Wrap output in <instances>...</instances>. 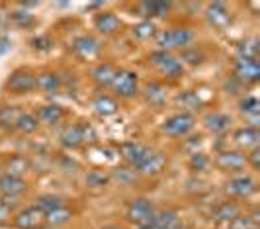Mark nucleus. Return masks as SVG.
Masks as SVG:
<instances>
[{
  "mask_svg": "<svg viewBox=\"0 0 260 229\" xmlns=\"http://www.w3.org/2000/svg\"><path fill=\"white\" fill-rule=\"evenodd\" d=\"M194 32L188 27H174V30H167L156 38V45L158 51H176V49H188L194 43Z\"/></svg>",
  "mask_w": 260,
  "mask_h": 229,
  "instance_id": "nucleus-1",
  "label": "nucleus"
},
{
  "mask_svg": "<svg viewBox=\"0 0 260 229\" xmlns=\"http://www.w3.org/2000/svg\"><path fill=\"white\" fill-rule=\"evenodd\" d=\"M151 63L155 65V69L167 78H180L184 75V65L178 57H174L172 53L167 51H155L151 53Z\"/></svg>",
  "mask_w": 260,
  "mask_h": 229,
  "instance_id": "nucleus-2",
  "label": "nucleus"
},
{
  "mask_svg": "<svg viewBox=\"0 0 260 229\" xmlns=\"http://www.w3.org/2000/svg\"><path fill=\"white\" fill-rule=\"evenodd\" d=\"M4 87L12 94H29V92L38 90V76L27 69H18V71L10 73Z\"/></svg>",
  "mask_w": 260,
  "mask_h": 229,
  "instance_id": "nucleus-3",
  "label": "nucleus"
},
{
  "mask_svg": "<svg viewBox=\"0 0 260 229\" xmlns=\"http://www.w3.org/2000/svg\"><path fill=\"white\" fill-rule=\"evenodd\" d=\"M196 126V118L190 112H180V114H174L165 120L162 124V131L170 135V137H184L188 135Z\"/></svg>",
  "mask_w": 260,
  "mask_h": 229,
  "instance_id": "nucleus-4",
  "label": "nucleus"
},
{
  "mask_svg": "<svg viewBox=\"0 0 260 229\" xmlns=\"http://www.w3.org/2000/svg\"><path fill=\"white\" fill-rule=\"evenodd\" d=\"M155 214H156L155 204L151 202V200H147V198H137V200H133L127 206V214L125 216L137 227H143V225H147L155 217Z\"/></svg>",
  "mask_w": 260,
  "mask_h": 229,
  "instance_id": "nucleus-5",
  "label": "nucleus"
},
{
  "mask_svg": "<svg viewBox=\"0 0 260 229\" xmlns=\"http://www.w3.org/2000/svg\"><path fill=\"white\" fill-rule=\"evenodd\" d=\"M112 89H114V92L119 98H133L139 92V76H137L135 71L119 69Z\"/></svg>",
  "mask_w": 260,
  "mask_h": 229,
  "instance_id": "nucleus-6",
  "label": "nucleus"
},
{
  "mask_svg": "<svg viewBox=\"0 0 260 229\" xmlns=\"http://www.w3.org/2000/svg\"><path fill=\"white\" fill-rule=\"evenodd\" d=\"M256 180L252 177H247V175H241V177L231 178L227 184H225V192L231 196V198H237V200H247L250 198L254 192H256Z\"/></svg>",
  "mask_w": 260,
  "mask_h": 229,
  "instance_id": "nucleus-7",
  "label": "nucleus"
},
{
  "mask_svg": "<svg viewBox=\"0 0 260 229\" xmlns=\"http://www.w3.org/2000/svg\"><path fill=\"white\" fill-rule=\"evenodd\" d=\"M119 153L121 157L125 159V163L131 166V168H139L145 161L151 157V149L143 145V143H137V141H129V143H123L119 147Z\"/></svg>",
  "mask_w": 260,
  "mask_h": 229,
  "instance_id": "nucleus-8",
  "label": "nucleus"
},
{
  "mask_svg": "<svg viewBox=\"0 0 260 229\" xmlns=\"http://www.w3.org/2000/svg\"><path fill=\"white\" fill-rule=\"evenodd\" d=\"M233 73H235V78H237L239 82H245V84H254V82H258V78H260L258 61L239 57V59L235 61Z\"/></svg>",
  "mask_w": 260,
  "mask_h": 229,
  "instance_id": "nucleus-9",
  "label": "nucleus"
},
{
  "mask_svg": "<svg viewBox=\"0 0 260 229\" xmlns=\"http://www.w3.org/2000/svg\"><path fill=\"white\" fill-rule=\"evenodd\" d=\"M247 165V155H243L241 151H225L215 157V166L225 173H239Z\"/></svg>",
  "mask_w": 260,
  "mask_h": 229,
  "instance_id": "nucleus-10",
  "label": "nucleus"
},
{
  "mask_svg": "<svg viewBox=\"0 0 260 229\" xmlns=\"http://www.w3.org/2000/svg\"><path fill=\"white\" fill-rule=\"evenodd\" d=\"M206 18H208V24L215 30H227L231 25V12L227 10V6L223 2H213L209 4L208 10H206Z\"/></svg>",
  "mask_w": 260,
  "mask_h": 229,
  "instance_id": "nucleus-11",
  "label": "nucleus"
},
{
  "mask_svg": "<svg viewBox=\"0 0 260 229\" xmlns=\"http://www.w3.org/2000/svg\"><path fill=\"white\" fill-rule=\"evenodd\" d=\"M73 51L80 59H94V57L100 55L102 45L94 36H80L73 41Z\"/></svg>",
  "mask_w": 260,
  "mask_h": 229,
  "instance_id": "nucleus-12",
  "label": "nucleus"
},
{
  "mask_svg": "<svg viewBox=\"0 0 260 229\" xmlns=\"http://www.w3.org/2000/svg\"><path fill=\"white\" fill-rule=\"evenodd\" d=\"M43 221H45L43 212L38 210L36 206H31V208L22 210L18 216L14 217V227L16 229H38V227H41Z\"/></svg>",
  "mask_w": 260,
  "mask_h": 229,
  "instance_id": "nucleus-13",
  "label": "nucleus"
},
{
  "mask_svg": "<svg viewBox=\"0 0 260 229\" xmlns=\"http://www.w3.org/2000/svg\"><path fill=\"white\" fill-rule=\"evenodd\" d=\"M26 190H27V182L24 178L10 177V175H2L0 177V196L4 200L18 198V196H22Z\"/></svg>",
  "mask_w": 260,
  "mask_h": 229,
  "instance_id": "nucleus-14",
  "label": "nucleus"
},
{
  "mask_svg": "<svg viewBox=\"0 0 260 229\" xmlns=\"http://www.w3.org/2000/svg\"><path fill=\"white\" fill-rule=\"evenodd\" d=\"M86 141H88L86 129H84V126H80V124L67 126L65 129L61 131V145L67 147V149H78V147H82Z\"/></svg>",
  "mask_w": 260,
  "mask_h": 229,
  "instance_id": "nucleus-15",
  "label": "nucleus"
},
{
  "mask_svg": "<svg viewBox=\"0 0 260 229\" xmlns=\"http://www.w3.org/2000/svg\"><path fill=\"white\" fill-rule=\"evenodd\" d=\"M178 223H180V216L176 210H160L147 225L139 229H174Z\"/></svg>",
  "mask_w": 260,
  "mask_h": 229,
  "instance_id": "nucleus-16",
  "label": "nucleus"
},
{
  "mask_svg": "<svg viewBox=\"0 0 260 229\" xmlns=\"http://www.w3.org/2000/svg\"><path fill=\"white\" fill-rule=\"evenodd\" d=\"M121 20L119 16H116L114 12H100L96 18H94V27L104 34V36H114L121 30Z\"/></svg>",
  "mask_w": 260,
  "mask_h": 229,
  "instance_id": "nucleus-17",
  "label": "nucleus"
},
{
  "mask_svg": "<svg viewBox=\"0 0 260 229\" xmlns=\"http://www.w3.org/2000/svg\"><path fill=\"white\" fill-rule=\"evenodd\" d=\"M117 71H119V69L112 63L96 65L94 71H92V80H94L100 89H108V87L114 84V80H116V76H117Z\"/></svg>",
  "mask_w": 260,
  "mask_h": 229,
  "instance_id": "nucleus-18",
  "label": "nucleus"
},
{
  "mask_svg": "<svg viewBox=\"0 0 260 229\" xmlns=\"http://www.w3.org/2000/svg\"><path fill=\"white\" fill-rule=\"evenodd\" d=\"M65 108L59 106V104H47V106H41L38 110V122L39 124H45V126H57L65 120Z\"/></svg>",
  "mask_w": 260,
  "mask_h": 229,
  "instance_id": "nucleus-19",
  "label": "nucleus"
},
{
  "mask_svg": "<svg viewBox=\"0 0 260 229\" xmlns=\"http://www.w3.org/2000/svg\"><path fill=\"white\" fill-rule=\"evenodd\" d=\"M167 165H169L167 155H165V153L153 151L151 157H149L137 170H139V175H143V177H156V175H160V173L167 168Z\"/></svg>",
  "mask_w": 260,
  "mask_h": 229,
  "instance_id": "nucleus-20",
  "label": "nucleus"
},
{
  "mask_svg": "<svg viewBox=\"0 0 260 229\" xmlns=\"http://www.w3.org/2000/svg\"><path fill=\"white\" fill-rule=\"evenodd\" d=\"M235 143H237L241 149H254V147H258V143H260L258 127L247 126V127L237 129V131H235Z\"/></svg>",
  "mask_w": 260,
  "mask_h": 229,
  "instance_id": "nucleus-21",
  "label": "nucleus"
},
{
  "mask_svg": "<svg viewBox=\"0 0 260 229\" xmlns=\"http://www.w3.org/2000/svg\"><path fill=\"white\" fill-rule=\"evenodd\" d=\"M243 212H241V206L235 202H221L215 206V210L211 212V217L215 219V221H219V223H231L235 217L241 216Z\"/></svg>",
  "mask_w": 260,
  "mask_h": 229,
  "instance_id": "nucleus-22",
  "label": "nucleus"
},
{
  "mask_svg": "<svg viewBox=\"0 0 260 229\" xmlns=\"http://www.w3.org/2000/svg\"><path fill=\"white\" fill-rule=\"evenodd\" d=\"M170 8H172L170 2H158V0H153V2H141V4H139V14L143 16V20L165 18V16H169Z\"/></svg>",
  "mask_w": 260,
  "mask_h": 229,
  "instance_id": "nucleus-23",
  "label": "nucleus"
},
{
  "mask_svg": "<svg viewBox=\"0 0 260 229\" xmlns=\"http://www.w3.org/2000/svg\"><path fill=\"white\" fill-rule=\"evenodd\" d=\"M73 217H75L73 210L65 204V206H61V208L49 212V214H45V223H47L49 227H63V225L73 221Z\"/></svg>",
  "mask_w": 260,
  "mask_h": 229,
  "instance_id": "nucleus-24",
  "label": "nucleus"
},
{
  "mask_svg": "<svg viewBox=\"0 0 260 229\" xmlns=\"http://www.w3.org/2000/svg\"><path fill=\"white\" fill-rule=\"evenodd\" d=\"M92 108H94V112L98 116L108 118V116H114L117 110H119V104L116 102V98H112V96H108V94H100V96L94 98Z\"/></svg>",
  "mask_w": 260,
  "mask_h": 229,
  "instance_id": "nucleus-25",
  "label": "nucleus"
},
{
  "mask_svg": "<svg viewBox=\"0 0 260 229\" xmlns=\"http://www.w3.org/2000/svg\"><path fill=\"white\" fill-rule=\"evenodd\" d=\"M38 89L45 94H57L61 90V76L53 71H45L38 76Z\"/></svg>",
  "mask_w": 260,
  "mask_h": 229,
  "instance_id": "nucleus-26",
  "label": "nucleus"
},
{
  "mask_svg": "<svg viewBox=\"0 0 260 229\" xmlns=\"http://www.w3.org/2000/svg\"><path fill=\"white\" fill-rule=\"evenodd\" d=\"M20 106H2L0 108V127L2 129H16L20 118H22Z\"/></svg>",
  "mask_w": 260,
  "mask_h": 229,
  "instance_id": "nucleus-27",
  "label": "nucleus"
},
{
  "mask_svg": "<svg viewBox=\"0 0 260 229\" xmlns=\"http://www.w3.org/2000/svg\"><path fill=\"white\" fill-rule=\"evenodd\" d=\"M167 98H169V92L160 82H151V84L145 87V100L151 106H162L167 102Z\"/></svg>",
  "mask_w": 260,
  "mask_h": 229,
  "instance_id": "nucleus-28",
  "label": "nucleus"
},
{
  "mask_svg": "<svg viewBox=\"0 0 260 229\" xmlns=\"http://www.w3.org/2000/svg\"><path fill=\"white\" fill-rule=\"evenodd\" d=\"M204 124H206V127H208L209 131H213V133H225V131L231 127V118L227 114H221V112H215V114L206 116Z\"/></svg>",
  "mask_w": 260,
  "mask_h": 229,
  "instance_id": "nucleus-29",
  "label": "nucleus"
},
{
  "mask_svg": "<svg viewBox=\"0 0 260 229\" xmlns=\"http://www.w3.org/2000/svg\"><path fill=\"white\" fill-rule=\"evenodd\" d=\"M131 34H133V38L139 39V41H149V39L156 38L158 27H156V24L153 20H141L139 24L133 25Z\"/></svg>",
  "mask_w": 260,
  "mask_h": 229,
  "instance_id": "nucleus-30",
  "label": "nucleus"
},
{
  "mask_svg": "<svg viewBox=\"0 0 260 229\" xmlns=\"http://www.w3.org/2000/svg\"><path fill=\"white\" fill-rule=\"evenodd\" d=\"M27 170H29V161H27L24 155H14L8 159L6 163V175L10 177H18V178H24Z\"/></svg>",
  "mask_w": 260,
  "mask_h": 229,
  "instance_id": "nucleus-31",
  "label": "nucleus"
},
{
  "mask_svg": "<svg viewBox=\"0 0 260 229\" xmlns=\"http://www.w3.org/2000/svg\"><path fill=\"white\" fill-rule=\"evenodd\" d=\"M239 108H241L243 116H245L247 120H250L252 127H256V122H258V116H260V102L256 100L254 96H247V98L241 100Z\"/></svg>",
  "mask_w": 260,
  "mask_h": 229,
  "instance_id": "nucleus-32",
  "label": "nucleus"
},
{
  "mask_svg": "<svg viewBox=\"0 0 260 229\" xmlns=\"http://www.w3.org/2000/svg\"><path fill=\"white\" fill-rule=\"evenodd\" d=\"M61 206H65V200L55 196V194H43V196H39L38 202H36V208L43 212V216L53 212V210H57V208H61Z\"/></svg>",
  "mask_w": 260,
  "mask_h": 229,
  "instance_id": "nucleus-33",
  "label": "nucleus"
},
{
  "mask_svg": "<svg viewBox=\"0 0 260 229\" xmlns=\"http://www.w3.org/2000/svg\"><path fill=\"white\" fill-rule=\"evenodd\" d=\"M16 129H18L20 133H24V135H31V133H36V131L39 129L38 118H36L34 114H22V118H20V122H18Z\"/></svg>",
  "mask_w": 260,
  "mask_h": 229,
  "instance_id": "nucleus-34",
  "label": "nucleus"
},
{
  "mask_svg": "<svg viewBox=\"0 0 260 229\" xmlns=\"http://www.w3.org/2000/svg\"><path fill=\"white\" fill-rule=\"evenodd\" d=\"M258 39H247V41H243L241 45H239V57H243V59H254V61H258Z\"/></svg>",
  "mask_w": 260,
  "mask_h": 229,
  "instance_id": "nucleus-35",
  "label": "nucleus"
},
{
  "mask_svg": "<svg viewBox=\"0 0 260 229\" xmlns=\"http://www.w3.org/2000/svg\"><path fill=\"white\" fill-rule=\"evenodd\" d=\"M227 227L229 229H256L258 227V216H256V214H252V216L241 214V216L235 217Z\"/></svg>",
  "mask_w": 260,
  "mask_h": 229,
  "instance_id": "nucleus-36",
  "label": "nucleus"
},
{
  "mask_svg": "<svg viewBox=\"0 0 260 229\" xmlns=\"http://www.w3.org/2000/svg\"><path fill=\"white\" fill-rule=\"evenodd\" d=\"M110 182V177L104 175V173H98V170H92L86 177V184L88 186H94V188H106V184Z\"/></svg>",
  "mask_w": 260,
  "mask_h": 229,
  "instance_id": "nucleus-37",
  "label": "nucleus"
},
{
  "mask_svg": "<svg viewBox=\"0 0 260 229\" xmlns=\"http://www.w3.org/2000/svg\"><path fill=\"white\" fill-rule=\"evenodd\" d=\"M178 102L182 104L184 108H190V110H196V108L202 106V100L198 98V94H196V92H190V90L180 94V96H178Z\"/></svg>",
  "mask_w": 260,
  "mask_h": 229,
  "instance_id": "nucleus-38",
  "label": "nucleus"
},
{
  "mask_svg": "<svg viewBox=\"0 0 260 229\" xmlns=\"http://www.w3.org/2000/svg\"><path fill=\"white\" fill-rule=\"evenodd\" d=\"M188 165H190L192 170H204V168L209 165V159L204 155V153H194V155H190Z\"/></svg>",
  "mask_w": 260,
  "mask_h": 229,
  "instance_id": "nucleus-39",
  "label": "nucleus"
},
{
  "mask_svg": "<svg viewBox=\"0 0 260 229\" xmlns=\"http://www.w3.org/2000/svg\"><path fill=\"white\" fill-rule=\"evenodd\" d=\"M12 20L18 25H22V27H27V25H34V24H36V18H34V16H31L29 12H22V10L14 12L12 14Z\"/></svg>",
  "mask_w": 260,
  "mask_h": 229,
  "instance_id": "nucleus-40",
  "label": "nucleus"
},
{
  "mask_svg": "<svg viewBox=\"0 0 260 229\" xmlns=\"http://www.w3.org/2000/svg\"><path fill=\"white\" fill-rule=\"evenodd\" d=\"M31 47L36 51H49L53 47V41L47 36H38L31 39Z\"/></svg>",
  "mask_w": 260,
  "mask_h": 229,
  "instance_id": "nucleus-41",
  "label": "nucleus"
},
{
  "mask_svg": "<svg viewBox=\"0 0 260 229\" xmlns=\"http://www.w3.org/2000/svg\"><path fill=\"white\" fill-rule=\"evenodd\" d=\"M121 173H116V178L121 184H129L131 180H135V170H127V168H117Z\"/></svg>",
  "mask_w": 260,
  "mask_h": 229,
  "instance_id": "nucleus-42",
  "label": "nucleus"
},
{
  "mask_svg": "<svg viewBox=\"0 0 260 229\" xmlns=\"http://www.w3.org/2000/svg\"><path fill=\"white\" fill-rule=\"evenodd\" d=\"M247 163H250V166H252V168H256V170L260 168V149L258 147H254V149H252V153L247 157Z\"/></svg>",
  "mask_w": 260,
  "mask_h": 229,
  "instance_id": "nucleus-43",
  "label": "nucleus"
},
{
  "mask_svg": "<svg viewBox=\"0 0 260 229\" xmlns=\"http://www.w3.org/2000/svg\"><path fill=\"white\" fill-rule=\"evenodd\" d=\"M10 219V206L6 202H0V225Z\"/></svg>",
  "mask_w": 260,
  "mask_h": 229,
  "instance_id": "nucleus-44",
  "label": "nucleus"
},
{
  "mask_svg": "<svg viewBox=\"0 0 260 229\" xmlns=\"http://www.w3.org/2000/svg\"><path fill=\"white\" fill-rule=\"evenodd\" d=\"M10 45H12V43H10V39H8V38H0V55H2V53H6V51L10 49Z\"/></svg>",
  "mask_w": 260,
  "mask_h": 229,
  "instance_id": "nucleus-45",
  "label": "nucleus"
},
{
  "mask_svg": "<svg viewBox=\"0 0 260 229\" xmlns=\"http://www.w3.org/2000/svg\"><path fill=\"white\" fill-rule=\"evenodd\" d=\"M102 229H123V227H119V225H104Z\"/></svg>",
  "mask_w": 260,
  "mask_h": 229,
  "instance_id": "nucleus-46",
  "label": "nucleus"
},
{
  "mask_svg": "<svg viewBox=\"0 0 260 229\" xmlns=\"http://www.w3.org/2000/svg\"><path fill=\"white\" fill-rule=\"evenodd\" d=\"M174 229H190V227H188V225H180V223H178V225H176Z\"/></svg>",
  "mask_w": 260,
  "mask_h": 229,
  "instance_id": "nucleus-47",
  "label": "nucleus"
},
{
  "mask_svg": "<svg viewBox=\"0 0 260 229\" xmlns=\"http://www.w3.org/2000/svg\"><path fill=\"white\" fill-rule=\"evenodd\" d=\"M38 229H53V227H43V225H41V227H38Z\"/></svg>",
  "mask_w": 260,
  "mask_h": 229,
  "instance_id": "nucleus-48",
  "label": "nucleus"
},
{
  "mask_svg": "<svg viewBox=\"0 0 260 229\" xmlns=\"http://www.w3.org/2000/svg\"><path fill=\"white\" fill-rule=\"evenodd\" d=\"M256 229H258V227H256Z\"/></svg>",
  "mask_w": 260,
  "mask_h": 229,
  "instance_id": "nucleus-49",
  "label": "nucleus"
}]
</instances>
